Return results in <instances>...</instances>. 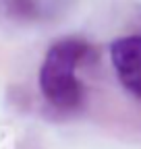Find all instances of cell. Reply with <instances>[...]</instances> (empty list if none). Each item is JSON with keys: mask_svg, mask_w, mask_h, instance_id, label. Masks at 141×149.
I'll use <instances>...</instances> for the list:
<instances>
[{"mask_svg": "<svg viewBox=\"0 0 141 149\" xmlns=\"http://www.w3.org/2000/svg\"><path fill=\"white\" fill-rule=\"evenodd\" d=\"M96 58V48L81 37H62L48 48L38 72V85L52 110L73 114L85 106L87 89L79 79V68Z\"/></svg>", "mask_w": 141, "mask_h": 149, "instance_id": "cell-1", "label": "cell"}, {"mask_svg": "<svg viewBox=\"0 0 141 149\" xmlns=\"http://www.w3.org/2000/svg\"><path fill=\"white\" fill-rule=\"evenodd\" d=\"M110 62L118 83L141 100V35H122L110 44Z\"/></svg>", "mask_w": 141, "mask_h": 149, "instance_id": "cell-2", "label": "cell"}]
</instances>
